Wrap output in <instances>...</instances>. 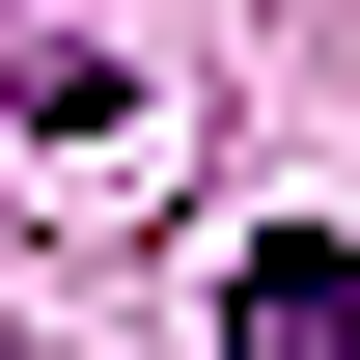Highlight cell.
I'll list each match as a JSON object with an SVG mask.
<instances>
[{
    "label": "cell",
    "instance_id": "1",
    "mask_svg": "<svg viewBox=\"0 0 360 360\" xmlns=\"http://www.w3.org/2000/svg\"><path fill=\"white\" fill-rule=\"evenodd\" d=\"M222 333H250V360H360V250H333V222H250Z\"/></svg>",
    "mask_w": 360,
    "mask_h": 360
}]
</instances>
